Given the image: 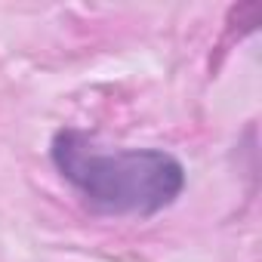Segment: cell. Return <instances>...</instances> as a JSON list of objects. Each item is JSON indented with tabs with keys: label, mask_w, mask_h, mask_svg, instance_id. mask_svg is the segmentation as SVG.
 Listing matches in <instances>:
<instances>
[{
	"label": "cell",
	"mask_w": 262,
	"mask_h": 262,
	"mask_svg": "<svg viewBox=\"0 0 262 262\" xmlns=\"http://www.w3.org/2000/svg\"><path fill=\"white\" fill-rule=\"evenodd\" d=\"M50 158L65 182L105 216H155L176 204L185 167L161 148L102 151L80 129H59Z\"/></svg>",
	"instance_id": "obj_1"
}]
</instances>
